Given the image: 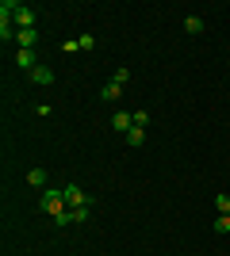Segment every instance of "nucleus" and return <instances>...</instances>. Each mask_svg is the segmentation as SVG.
I'll list each match as a JSON object with an SVG mask.
<instances>
[{
    "label": "nucleus",
    "mask_w": 230,
    "mask_h": 256,
    "mask_svg": "<svg viewBox=\"0 0 230 256\" xmlns=\"http://www.w3.org/2000/svg\"><path fill=\"white\" fill-rule=\"evenodd\" d=\"M43 214H50L58 226H73L69 222V203H66V195H62V188H43Z\"/></svg>",
    "instance_id": "obj_1"
},
{
    "label": "nucleus",
    "mask_w": 230,
    "mask_h": 256,
    "mask_svg": "<svg viewBox=\"0 0 230 256\" xmlns=\"http://www.w3.org/2000/svg\"><path fill=\"white\" fill-rule=\"evenodd\" d=\"M62 195H66L69 206H92V195H85V188H81V184H66V188H62Z\"/></svg>",
    "instance_id": "obj_2"
},
{
    "label": "nucleus",
    "mask_w": 230,
    "mask_h": 256,
    "mask_svg": "<svg viewBox=\"0 0 230 256\" xmlns=\"http://www.w3.org/2000/svg\"><path fill=\"white\" fill-rule=\"evenodd\" d=\"M12 20L20 23V31H35V23H39V16H35V8H27V4H20Z\"/></svg>",
    "instance_id": "obj_3"
},
{
    "label": "nucleus",
    "mask_w": 230,
    "mask_h": 256,
    "mask_svg": "<svg viewBox=\"0 0 230 256\" xmlns=\"http://www.w3.org/2000/svg\"><path fill=\"white\" fill-rule=\"evenodd\" d=\"M131 126H134V115H131V111H115V115H111V130H119V134H127Z\"/></svg>",
    "instance_id": "obj_4"
},
{
    "label": "nucleus",
    "mask_w": 230,
    "mask_h": 256,
    "mask_svg": "<svg viewBox=\"0 0 230 256\" xmlns=\"http://www.w3.org/2000/svg\"><path fill=\"white\" fill-rule=\"evenodd\" d=\"M31 80H35L39 88H50V84H54V69H46V65H39V69L31 73Z\"/></svg>",
    "instance_id": "obj_5"
},
{
    "label": "nucleus",
    "mask_w": 230,
    "mask_h": 256,
    "mask_svg": "<svg viewBox=\"0 0 230 256\" xmlns=\"http://www.w3.org/2000/svg\"><path fill=\"white\" fill-rule=\"evenodd\" d=\"M16 42H20V50H35V42H39V31H20V27H16Z\"/></svg>",
    "instance_id": "obj_6"
},
{
    "label": "nucleus",
    "mask_w": 230,
    "mask_h": 256,
    "mask_svg": "<svg viewBox=\"0 0 230 256\" xmlns=\"http://www.w3.org/2000/svg\"><path fill=\"white\" fill-rule=\"evenodd\" d=\"M16 65H20V69H27V73H35V69H39L35 50H20V54H16Z\"/></svg>",
    "instance_id": "obj_7"
},
{
    "label": "nucleus",
    "mask_w": 230,
    "mask_h": 256,
    "mask_svg": "<svg viewBox=\"0 0 230 256\" xmlns=\"http://www.w3.org/2000/svg\"><path fill=\"white\" fill-rule=\"evenodd\" d=\"M92 218V206H69V222L73 226H85Z\"/></svg>",
    "instance_id": "obj_8"
},
{
    "label": "nucleus",
    "mask_w": 230,
    "mask_h": 256,
    "mask_svg": "<svg viewBox=\"0 0 230 256\" xmlns=\"http://www.w3.org/2000/svg\"><path fill=\"white\" fill-rule=\"evenodd\" d=\"M119 96H123V88L115 84V80H108V84L100 88V100H108V104H115V100H119Z\"/></svg>",
    "instance_id": "obj_9"
},
{
    "label": "nucleus",
    "mask_w": 230,
    "mask_h": 256,
    "mask_svg": "<svg viewBox=\"0 0 230 256\" xmlns=\"http://www.w3.org/2000/svg\"><path fill=\"white\" fill-rule=\"evenodd\" d=\"M203 27H207V23H203V16H188V20H184V31H188V34H203Z\"/></svg>",
    "instance_id": "obj_10"
},
{
    "label": "nucleus",
    "mask_w": 230,
    "mask_h": 256,
    "mask_svg": "<svg viewBox=\"0 0 230 256\" xmlns=\"http://www.w3.org/2000/svg\"><path fill=\"white\" fill-rule=\"evenodd\" d=\"M142 142H146V130L142 126H131V130H127V146H131V150H138Z\"/></svg>",
    "instance_id": "obj_11"
},
{
    "label": "nucleus",
    "mask_w": 230,
    "mask_h": 256,
    "mask_svg": "<svg viewBox=\"0 0 230 256\" xmlns=\"http://www.w3.org/2000/svg\"><path fill=\"white\" fill-rule=\"evenodd\" d=\"M27 184H31V188H46V172L43 168H31V172H27Z\"/></svg>",
    "instance_id": "obj_12"
},
{
    "label": "nucleus",
    "mask_w": 230,
    "mask_h": 256,
    "mask_svg": "<svg viewBox=\"0 0 230 256\" xmlns=\"http://www.w3.org/2000/svg\"><path fill=\"white\" fill-rule=\"evenodd\" d=\"M211 230H215V234H219V237H226V234H230V214H219Z\"/></svg>",
    "instance_id": "obj_13"
},
{
    "label": "nucleus",
    "mask_w": 230,
    "mask_h": 256,
    "mask_svg": "<svg viewBox=\"0 0 230 256\" xmlns=\"http://www.w3.org/2000/svg\"><path fill=\"white\" fill-rule=\"evenodd\" d=\"M77 42H81V50H96V34H92V31H85L81 38H77Z\"/></svg>",
    "instance_id": "obj_14"
},
{
    "label": "nucleus",
    "mask_w": 230,
    "mask_h": 256,
    "mask_svg": "<svg viewBox=\"0 0 230 256\" xmlns=\"http://www.w3.org/2000/svg\"><path fill=\"white\" fill-rule=\"evenodd\" d=\"M111 80H115L119 88H127V80H131V69H115V73H111Z\"/></svg>",
    "instance_id": "obj_15"
},
{
    "label": "nucleus",
    "mask_w": 230,
    "mask_h": 256,
    "mask_svg": "<svg viewBox=\"0 0 230 256\" xmlns=\"http://www.w3.org/2000/svg\"><path fill=\"white\" fill-rule=\"evenodd\" d=\"M215 210H219V214H230V195H215Z\"/></svg>",
    "instance_id": "obj_16"
},
{
    "label": "nucleus",
    "mask_w": 230,
    "mask_h": 256,
    "mask_svg": "<svg viewBox=\"0 0 230 256\" xmlns=\"http://www.w3.org/2000/svg\"><path fill=\"white\" fill-rule=\"evenodd\" d=\"M146 122H150V111H134V126L146 130Z\"/></svg>",
    "instance_id": "obj_17"
},
{
    "label": "nucleus",
    "mask_w": 230,
    "mask_h": 256,
    "mask_svg": "<svg viewBox=\"0 0 230 256\" xmlns=\"http://www.w3.org/2000/svg\"><path fill=\"white\" fill-rule=\"evenodd\" d=\"M77 50H81V42H77V38H73V42H62V54H66V58H69V54H77Z\"/></svg>",
    "instance_id": "obj_18"
}]
</instances>
